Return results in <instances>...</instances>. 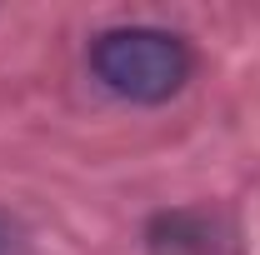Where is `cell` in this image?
Segmentation results:
<instances>
[{"instance_id":"cell-1","label":"cell","mask_w":260,"mask_h":255,"mask_svg":"<svg viewBox=\"0 0 260 255\" xmlns=\"http://www.w3.org/2000/svg\"><path fill=\"white\" fill-rule=\"evenodd\" d=\"M195 70L190 45L160 25H115L90 40V75L130 105H165Z\"/></svg>"},{"instance_id":"cell-2","label":"cell","mask_w":260,"mask_h":255,"mask_svg":"<svg viewBox=\"0 0 260 255\" xmlns=\"http://www.w3.org/2000/svg\"><path fill=\"white\" fill-rule=\"evenodd\" d=\"M5 245H10V225H5V215H0V255H5Z\"/></svg>"}]
</instances>
